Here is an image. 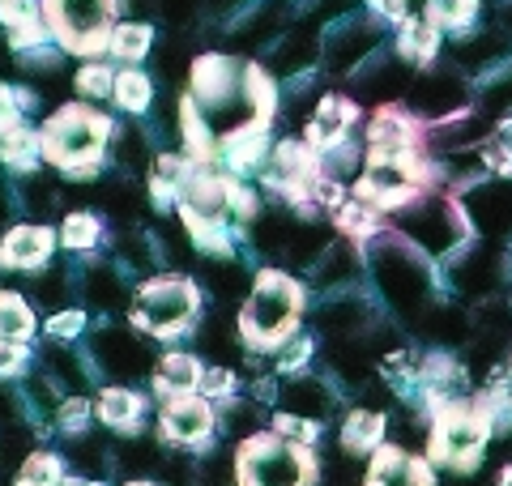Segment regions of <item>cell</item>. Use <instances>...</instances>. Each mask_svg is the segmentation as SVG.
<instances>
[{"label": "cell", "instance_id": "6da1fadb", "mask_svg": "<svg viewBox=\"0 0 512 486\" xmlns=\"http://www.w3.org/2000/svg\"><path fill=\"white\" fill-rule=\"evenodd\" d=\"M188 81H192V107L201 111L205 128L218 141L244 124H269L278 107L269 73L235 56H201L192 64Z\"/></svg>", "mask_w": 512, "mask_h": 486}, {"label": "cell", "instance_id": "7a4b0ae2", "mask_svg": "<svg viewBox=\"0 0 512 486\" xmlns=\"http://www.w3.org/2000/svg\"><path fill=\"white\" fill-rule=\"evenodd\" d=\"M39 141H43V158L60 167L69 180H94L111 141V120L86 103H64L60 111L47 116Z\"/></svg>", "mask_w": 512, "mask_h": 486}, {"label": "cell", "instance_id": "3957f363", "mask_svg": "<svg viewBox=\"0 0 512 486\" xmlns=\"http://www.w3.org/2000/svg\"><path fill=\"white\" fill-rule=\"evenodd\" d=\"M367 269H372V282L380 290V299L389 303L397 316L419 320L431 307V265L410 239L372 235Z\"/></svg>", "mask_w": 512, "mask_h": 486}, {"label": "cell", "instance_id": "277c9868", "mask_svg": "<svg viewBox=\"0 0 512 486\" xmlns=\"http://www.w3.org/2000/svg\"><path fill=\"white\" fill-rule=\"evenodd\" d=\"M299 312H303L299 282L282 269H265L256 273L248 299L239 307V337L252 350H278L295 333Z\"/></svg>", "mask_w": 512, "mask_h": 486}, {"label": "cell", "instance_id": "5b68a950", "mask_svg": "<svg viewBox=\"0 0 512 486\" xmlns=\"http://www.w3.org/2000/svg\"><path fill=\"white\" fill-rule=\"evenodd\" d=\"M491 410H495L491 397H478V401L444 405L440 414H431L427 457L453 469V474H474L491 440Z\"/></svg>", "mask_w": 512, "mask_h": 486}, {"label": "cell", "instance_id": "8992f818", "mask_svg": "<svg viewBox=\"0 0 512 486\" xmlns=\"http://www.w3.org/2000/svg\"><path fill=\"white\" fill-rule=\"evenodd\" d=\"M316 478V452L278 431H256L235 452V486H316Z\"/></svg>", "mask_w": 512, "mask_h": 486}, {"label": "cell", "instance_id": "52a82bcc", "mask_svg": "<svg viewBox=\"0 0 512 486\" xmlns=\"http://www.w3.org/2000/svg\"><path fill=\"white\" fill-rule=\"evenodd\" d=\"M201 316V290L180 273H163V278H146L133 299V329L146 337H180L192 329V320Z\"/></svg>", "mask_w": 512, "mask_h": 486}, {"label": "cell", "instance_id": "ba28073f", "mask_svg": "<svg viewBox=\"0 0 512 486\" xmlns=\"http://www.w3.org/2000/svg\"><path fill=\"white\" fill-rule=\"evenodd\" d=\"M397 235L410 239L414 248L423 256H453L461 243L470 235V222H466V209L461 201H448V197H436V192H419L414 201H406L397 209Z\"/></svg>", "mask_w": 512, "mask_h": 486}, {"label": "cell", "instance_id": "9c48e42d", "mask_svg": "<svg viewBox=\"0 0 512 486\" xmlns=\"http://www.w3.org/2000/svg\"><path fill=\"white\" fill-rule=\"evenodd\" d=\"M120 9L124 0H43V22L60 52L94 56L107 47Z\"/></svg>", "mask_w": 512, "mask_h": 486}, {"label": "cell", "instance_id": "30bf717a", "mask_svg": "<svg viewBox=\"0 0 512 486\" xmlns=\"http://www.w3.org/2000/svg\"><path fill=\"white\" fill-rule=\"evenodd\" d=\"M431 167L414 154V145H397V150H372L363 162L359 197L376 209H402L406 201L419 197V184H427Z\"/></svg>", "mask_w": 512, "mask_h": 486}, {"label": "cell", "instance_id": "8fae6325", "mask_svg": "<svg viewBox=\"0 0 512 486\" xmlns=\"http://www.w3.org/2000/svg\"><path fill=\"white\" fill-rule=\"evenodd\" d=\"M86 354H90V367L99 371V376H111L116 384L154 376L150 342L133 324H99V329L86 337Z\"/></svg>", "mask_w": 512, "mask_h": 486}, {"label": "cell", "instance_id": "7c38bea8", "mask_svg": "<svg viewBox=\"0 0 512 486\" xmlns=\"http://www.w3.org/2000/svg\"><path fill=\"white\" fill-rule=\"evenodd\" d=\"M380 43H384V22L350 13V18L325 30V39H320V64L329 73H359L380 52Z\"/></svg>", "mask_w": 512, "mask_h": 486}, {"label": "cell", "instance_id": "4fadbf2b", "mask_svg": "<svg viewBox=\"0 0 512 486\" xmlns=\"http://www.w3.org/2000/svg\"><path fill=\"white\" fill-rule=\"evenodd\" d=\"M448 265H453V286L478 303L495 299V290L504 286V261H500V252H495V243H474V248L461 243V248L448 256Z\"/></svg>", "mask_w": 512, "mask_h": 486}, {"label": "cell", "instance_id": "5bb4252c", "mask_svg": "<svg viewBox=\"0 0 512 486\" xmlns=\"http://www.w3.org/2000/svg\"><path fill=\"white\" fill-rule=\"evenodd\" d=\"M158 427H163V440L167 444H180V448H205L214 440V410L210 401L197 397V393H184V397H167L163 414H158Z\"/></svg>", "mask_w": 512, "mask_h": 486}, {"label": "cell", "instance_id": "9a60e30c", "mask_svg": "<svg viewBox=\"0 0 512 486\" xmlns=\"http://www.w3.org/2000/svg\"><path fill=\"white\" fill-rule=\"evenodd\" d=\"M512 56V35L504 26H470L466 35H457L453 47V69L457 73H478V77H491L500 73Z\"/></svg>", "mask_w": 512, "mask_h": 486}, {"label": "cell", "instance_id": "2e32d148", "mask_svg": "<svg viewBox=\"0 0 512 486\" xmlns=\"http://www.w3.org/2000/svg\"><path fill=\"white\" fill-rule=\"evenodd\" d=\"M461 209H466V222L478 235H487L491 243L512 239V188L508 184H474L461 197Z\"/></svg>", "mask_w": 512, "mask_h": 486}, {"label": "cell", "instance_id": "e0dca14e", "mask_svg": "<svg viewBox=\"0 0 512 486\" xmlns=\"http://www.w3.org/2000/svg\"><path fill=\"white\" fill-rule=\"evenodd\" d=\"M56 252V235L43 222H18L0 235V269L39 273Z\"/></svg>", "mask_w": 512, "mask_h": 486}, {"label": "cell", "instance_id": "ac0fdd59", "mask_svg": "<svg viewBox=\"0 0 512 486\" xmlns=\"http://www.w3.org/2000/svg\"><path fill=\"white\" fill-rule=\"evenodd\" d=\"M372 324H376V307L359 286L325 295V303L316 307V329L329 337H363Z\"/></svg>", "mask_w": 512, "mask_h": 486}, {"label": "cell", "instance_id": "d6986e66", "mask_svg": "<svg viewBox=\"0 0 512 486\" xmlns=\"http://www.w3.org/2000/svg\"><path fill=\"white\" fill-rule=\"evenodd\" d=\"M363 486H436L431 474V461L414 457L402 444H380L372 452V465H367Z\"/></svg>", "mask_w": 512, "mask_h": 486}, {"label": "cell", "instance_id": "ffe728a7", "mask_svg": "<svg viewBox=\"0 0 512 486\" xmlns=\"http://www.w3.org/2000/svg\"><path fill=\"white\" fill-rule=\"evenodd\" d=\"M461 107H466V77H461L453 64L427 73L419 86H410V111L414 116L444 120V116H453V111H461Z\"/></svg>", "mask_w": 512, "mask_h": 486}, {"label": "cell", "instance_id": "44dd1931", "mask_svg": "<svg viewBox=\"0 0 512 486\" xmlns=\"http://www.w3.org/2000/svg\"><path fill=\"white\" fill-rule=\"evenodd\" d=\"M372 342L367 337H329V350H325V367H329V380L342 384V388H359L367 376H372Z\"/></svg>", "mask_w": 512, "mask_h": 486}, {"label": "cell", "instance_id": "7402d4cb", "mask_svg": "<svg viewBox=\"0 0 512 486\" xmlns=\"http://www.w3.org/2000/svg\"><path fill=\"white\" fill-rule=\"evenodd\" d=\"M363 278V256L350 243H329L325 256L312 265V290L320 295H338V290H355Z\"/></svg>", "mask_w": 512, "mask_h": 486}, {"label": "cell", "instance_id": "603a6c76", "mask_svg": "<svg viewBox=\"0 0 512 486\" xmlns=\"http://www.w3.org/2000/svg\"><path fill=\"white\" fill-rule=\"evenodd\" d=\"M124 278H128V273H124L116 261H90L82 273H77V290L86 295L90 307H99V312H111V307H120V303L128 299Z\"/></svg>", "mask_w": 512, "mask_h": 486}, {"label": "cell", "instance_id": "cb8c5ba5", "mask_svg": "<svg viewBox=\"0 0 512 486\" xmlns=\"http://www.w3.org/2000/svg\"><path fill=\"white\" fill-rule=\"evenodd\" d=\"M218 154L231 171H256L269 158V124H244L218 141Z\"/></svg>", "mask_w": 512, "mask_h": 486}, {"label": "cell", "instance_id": "d4e9b609", "mask_svg": "<svg viewBox=\"0 0 512 486\" xmlns=\"http://www.w3.org/2000/svg\"><path fill=\"white\" fill-rule=\"evenodd\" d=\"M282 401L291 414H303V418H316V423H325V418L333 414V384H325V376H299L282 388Z\"/></svg>", "mask_w": 512, "mask_h": 486}, {"label": "cell", "instance_id": "484cf974", "mask_svg": "<svg viewBox=\"0 0 512 486\" xmlns=\"http://www.w3.org/2000/svg\"><path fill=\"white\" fill-rule=\"evenodd\" d=\"M320 60V39L312 30H295V35H278V43L269 47V69L282 77L312 73V64Z\"/></svg>", "mask_w": 512, "mask_h": 486}, {"label": "cell", "instance_id": "4316f807", "mask_svg": "<svg viewBox=\"0 0 512 486\" xmlns=\"http://www.w3.org/2000/svg\"><path fill=\"white\" fill-rule=\"evenodd\" d=\"M359 111L350 99H338V94H325L316 107H312V141L325 150V145L350 137V128H355Z\"/></svg>", "mask_w": 512, "mask_h": 486}, {"label": "cell", "instance_id": "83f0119b", "mask_svg": "<svg viewBox=\"0 0 512 486\" xmlns=\"http://www.w3.org/2000/svg\"><path fill=\"white\" fill-rule=\"evenodd\" d=\"M141 414H146V401H141V393H133L128 384L103 388V397H99V418H103L111 431L141 435Z\"/></svg>", "mask_w": 512, "mask_h": 486}, {"label": "cell", "instance_id": "f1b7e54d", "mask_svg": "<svg viewBox=\"0 0 512 486\" xmlns=\"http://www.w3.org/2000/svg\"><path fill=\"white\" fill-rule=\"evenodd\" d=\"M197 380H201V359L197 354H163L154 367V388L158 397H184V393H197Z\"/></svg>", "mask_w": 512, "mask_h": 486}, {"label": "cell", "instance_id": "f546056e", "mask_svg": "<svg viewBox=\"0 0 512 486\" xmlns=\"http://www.w3.org/2000/svg\"><path fill=\"white\" fill-rule=\"evenodd\" d=\"M384 418L380 410H372V405H359V410L346 414L342 423V448L350 452V457H363V452H376L380 440H384Z\"/></svg>", "mask_w": 512, "mask_h": 486}, {"label": "cell", "instance_id": "4dcf8cb0", "mask_svg": "<svg viewBox=\"0 0 512 486\" xmlns=\"http://www.w3.org/2000/svg\"><path fill=\"white\" fill-rule=\"evenodd\" d=\"M43 371L60 388H73V393H77V388H86L90 363L73 350V342H56V337H47V346H43Z\"/></svg>", "mask_w": 512, "mask_h": 486}, {"label": "cell", "instance_id": "1f68e13d", "mask_svg": "<svg viewBox=\"0 0 512 486\" xmlns=\"http://www.w3.org/2000/svg\"><path fill=\"white\" fill-rule=\"evenodd\" d=\"M205 290L227 307V303H239V299H248V290H252V278H248V269L235 261V256H218V261L205 265Z\"/></svg>", "mask_w": 512, "mask_h": 486}, {"label": "cell", "instance_id": "d6a6232c", "mask_svg": "<svg viewBox=\"0 0 512 486\" xmlns=\"http://www.w3.org/2000/svg\"><path fill=\"white\" fill-rule=\"evenodd\" d=\"M436 47H440V26L431 18H406L402 30H397V56L406 64L436 60Z\"/></svg>", "mask_w": 512, "mask_h": 486}, {"label": "cell", "instance_id": "836d02e7", "mask_svg": "<svg viewBox=\"0 0 512 486\" xmlns=\"http://www.w3.org/2000/svg\"><path fill=\"white\" fill-rule=\"evenodd\" d=\"M111 158H116L124 171L150 167V162H154V154H150V128H141V124H111Z\"/></svg>", "mask_w": 512, "mask_h": 486}, {"label": "cell", "instance_id": "e575fe53", "mask_svg": "<svg viewBox=\"0 0 512 486\" xmlns=\"http://www.w3.org/2000/svg\"><path fill=\"white\" fill-rule=\"evenodd\" d=\"M39 158H43V141H39L35 128L13 124L0 133V162H5L9 171H35Z\"/></svg>", "mask_w": 512, "mask_h": 486}, {"label": "cell", "instance_id": "d590c367", "mask_svg": "<svg viewBox=\"0 0 512 486\" xmlns=\"http://www.w3.org/2000/svg\"><path fill=\"white\" fill-rule=\"evenodd\" d=\"M367 141L372 150H397V145H414V116L402 107H380L376 120L367 124Z\"/></svg>", "mask_w": 512, "mask_h": 486}, {"label": "cell", "instance_id": "8d00e7d4", "mask_svg": "<svg viewBox=\"0 0 512 486\" xmlns=\"http://www.w3.org/2000/svg\"><path fill=\"white\" fill-rule=\"evenodd\" d=\"M188 175H192V162L184 154H154L150 162V192H154V201H171V197H180L184 184H188Z\"/></svg>", "mask_w": 512, "mask_h": 486}, {"label": "cell", "instance_id": "74e56055", "mask_svg": "<svg viewBox=\"0 0 512 486\" xmlns=\"http://www.w3.org/2000/svg\"><path fill=\"white\" fill-rule=\"evenodd\" d=\"M13 201H18L22 214L43 218V214H52V205L60 201V192H56V184L47 180V175H39V171H18V184H13Z\"/></svg>", "mask_w": 512, "mask_h": 486}, {"label": "cell", "instance_id": "f35d334b", "mask_svg": "<svg viewBox=\"0 0 512 486\" xmlns=\"http://www.w3.org/2000/svg\"><path fill=\"white\" fill-rule=\"evenodd\" d=\"M107 52L124 64H141L154 52V26L150 22H120L107 39Z\"/></svg>", "mask_w": 512, "mask_h": 486}, {"label": "cell", "instance_id": "ab89813d", "mask_svg": "<svg viewBox=\"0 0 512 486\" xmlns=\"http://www.w3.org/2000/svg\"><path fill=\"white\" fill-rule=\"evenodd\" d=\"M111 99H116L128 116H146V111L154 107V77L141 73L137 64H128V69H120V77H116Z\"/></svg>", "mask_w": 512, "mask_h": 486}, {"label": "cell", "instance_id": "60d3db41", "mask_svg": "<svg viewBox=\"0 0 512 486\" xmlns=\"http://www.w3.org/2000/svg\"><path fill=\"white\" fill-rule=\"evenodd\" d=\"M256 226H252V248L256 252H265V256H278L282 248H286V239H291V231H295V218L286 214V209H256V218H252Z\"/></svg>", "mask_w": 512, "mask_h": 486}, {"label": "cell", "instance_id": "b9f144b4", "mask_svg": "<svg viewBox=\"0 0 512 486\" xmlns=\"http://www.w3.org/2000/svg\"><path fill=\"white\" fill-rule=\"evenodd\" d=\"M35 333V312L18 290H0V342H30Z\"/></svg>", "mask_w": 512, "mask_h": 486}, {"label": "cell", "instance_id": "7bdbcfd3", "mask_svg": "<svg viewBox=\"0 0 512 486\" xmlns=\"http://www.w3.org/2000/svg\"><path fill=\"white\" fill-rule=\"evenodd\" d=\"M103 239V222L99 214H86V209H73L69 218H64V231H60V243L69 252H94Z\"/></svg>", "mask_w": 512, "mask_h": 486}, {"label": "cell", "instance_id": "ee69618b", "mask_svg": "<svg viewBox=\"0 0 512 486\" xmlns=\"http://www.w3.org/2000/svg\"><path fill=\"white\" fill-rule=\"evenodd\" d=\"M427 18L440 30H453V35H466L478 18V0H427Z\"/></svg>", "mask_w": 512, "mask_h": 486}, {"label": "cell", "instance_id": "f6af8a7d", "mask_svg": "<svg viewBox=\"0 0 512 486\" xmlns=\"http://www.w3.org/2000/svg\"><path fill=\"white\" fill-rule=\"evenodd\" d=\"M60 478H64V457H56V452H26L13 486H56Z\"/></svg>", "mask_w": 512, "mask_h": 486}, {"label": "cell", "instance_id": "bcb514c9", "mask_svg": "<svg viewBox=\"0 0 512 486\" xmlns=\"http://www.w3.org/2000/svg\"><path fill=\"white\" fill-rule=\"evenodd\" d=\"M69 461L77 465V474L82 478H94L99 482L103 478V469H107V452H103V444L94 440V435H69Z\"/></svg>", "mask_w": 512, "mask_h": 486}, {"label": "cell", "instance_id": "7dc6e473", "mask_svg": "<svg viewBox=\"0 0 512 486\" xmlns=\"http://www.w3.org/2000/svg\"><path fill=\"white\" fill-rule=\"evenodd\" d=\"M154 56V64H158V77L163 81H188L192 77V52H188V43L184 39H167L158 52H150Z\"/></svg>", "mask_w": 512, "mask_h": 486}, {"label": "cell", "instance_id": "c3c4849f", "mask_svg": "<svg viewBox=\"0 0 512 486\" xmlns=\"http://www.w3.org/2000/svg\"><path fill=\"white\" fill-rule=\"evenodd\" d=\"M338 226H342V235L346 239H372L380 231V222H376V205H342L338 209Z\"/></svg>", "mask_w": 512, "mask_h": 486}, {"label": "cell", "instance_id": "681fc988", "mask_svg": "<svg viewBox=\"0 0 512 486\" xmlns=\"http://www.w3.org/2000/svg\"><path fill=\"white\" fill-rule=\"evenodd\" d=\"M52 423H56L60 435H82L90 427V401L82 393H69V397L60 401V410H56Z\"/></svg>", "mask_w": 512, "mask_h": 486}, {"label": "cell", "instance_id": "f907efd6", "mask_svg": "<svg viewBox=\"0 0 512 486\" xmlns=\"http://www.w3.org/2000/svg\"><path fill=\"white\" fill-rule=\"evenodd\" d=\"M274 431L282 435V440H291V444H316L320 440V423L316 418H303V414H291V410H282L274 418Z\"/></svg>", "mask_w": 512, "mask_h": 486}, {"label": "cell", "instance_id": "816d5d0a", "mask_svg": "<svg viewBox=\"0 0 512 486\" xmlns=\"http://www.w3.org/2000/svg\"><path fill=\"white\" fill-rule=\"evenodd\" d=\"M308 359H312V337H303V333H291L278 346V371L282 376H299V371L308 367Z\"/></svg>", "mask_w": 512, "mask_h": 486}, {"label": "cell", "instance_id": "f5cc1de1", "mask_svg": "<svg viewBox=\"0 0 512 486\" xmlns=\"http://www.w3.org/2000/svg\"><path fill=\"white\" fill-rule=\"evenodd\" d=\"M86 312H77V307H64V312H52L47 316V337H56V342H77V337H86Z\"/></svg>", "mask_w": 512, "mask_h": 486}, {"label": "cell", "instance_id": "db71d44e", "mask_svg": "<svg viewBox=\"0 0 512 486\" xmlns=\"http://www.w3.org/2000/svg\"><path fill=\"white\" fill-rule=\"evenodd\" d=\"M77 90H82V99H107V94L116 90V73H111L107 64H86V69L77 73Z\"/></svg>", "mask_w": 512, "mask_h": 486}, {"label": "cell", "instance_id": "11a10c76", "mask_svg": "<svg viewBox=\"0 0 512 486\" xmlns=\"http://www.w3.org/2000/svg\"><path fill=\"white\" fill-rule=\"evenodd\" d=\"M231 388H235V376H231V367L227 363H214V367H201V380H197V393L205 401H222V397H231Z\"/></svg>", "mask_w": 512, "mask_h": 486}, {"label": "cell", "instance_id": "9f6ffc18", "mask_svg": "<svg viewBox=\"0 0 512 486\" xmlns=\"http://www.w3.org/2000/svg\"><path fill=\"white\" fill-rule=\"evenodd\" d=\"M43 18V0H0V22L9 30H18L26 22H39Z\"/></svg>", "mask_w": 512, "mask_h": 486}, {"label": "cell", "instance_id": "6f0895ef", "mask_svg": "<svg viewBox=\"0 0 512 486\" xmlns=\"http://www.w3.org/2000/svg\"><path fill=\"white\" fill-rule=\"evenodd\" d=\"M201 9H205V0H158V13H163L175 30H184V26L197 22Z\"/></svg>", "mask_w": 512, "mask_h": 486}, {"label": "cell", "instance_id": "680465c9", "mask_svg": "<svg viewBox=\"0 0 512 486\" xmlns=\"http://www.w3.org/2000/svg\"><path fill=\"white\" fill-rule=\"evenodd\" d=\"M26 342H0V380H9V376H22L26 371Z\"/></svg>", "mask_w": 512, "mask_h": 486}, {"label": "cell", "instance_id": "91938a15", "mask_svg": "<svg viewBox=\"0 0 512 486\" xmlns=\"http://www.w3.org/2000/svg\"><path fill=\"white\" fill-rule=\"evenodd\" d=\"M13 124H22V90H13L0 81V133Z\"/></svg>", "mask_w": 512, "mask_h": 486}, {"label": "cell", "instance_id": "94428289", "mask_svg": "<svg viewBox=\"0 0 512 486\" xmlns=\"http://www.w3.org/2000/svg\"><path fill=\"white\" fill-rule=\"evenodd\" d=\"M18 414H26L22 393H13V388L0 384V427H13V423H18Z\"/></svg>", "mask_w": 512, "mask_h": 486}, {"label": "cell", "instance_id": "6125c7cd", "mask_svg": "<svg viewBox=\"0 0 512 486\" xmlns=\"http://www.w3.org/2000/svg\"><path fill=\"white\" fill-rule=\"evenodd\" d=\"M406 5H410V0H372V18L402 26L406 22Z\"/></svg>", "mask_w": 512, "mask_h": 486}, {"label": "cell", "instance_id": "be15d7a7", "mask_svg": "<svg viewBox=\"0 0 512 486\" xmlns=\"http://www.w3.org/2000/svg\"><path fill=\"white\" fill-rule=\"evenodd\" d=\"M9 205H13V197H9V188L0 184V226H5V218H9Z\"/></svg>", "mask_w": 512, "mask_h": 486}, {"label": "cell", "instance_id": "e7e4bbea", "mask_svg": "<svg viewBox=\"0 0 512 486\" xmlns=\"http://www.w3.org/2000/svg\"><path fill=\"white\" fill-rule=\"evenodd\" d=\"M500 26L508 30V35H512V0H508V5H504V18H500Z\"/></svg>", "mask_w": 512, "mask_h": 486}, {"label": "cell", "instance_id": "03108f58", "mask_svg": "<svg viewBox=\"0 0 512 486\" xmlns=\"http://www.w3.org/2000/svg\"><path fill=\"white\" fill-rule=\"evenodd\" d=\"M500 486H512V465H508L504 474H500Z\"/></svg>", "mask_w": 512, "mask_h": 486}, {"label": "cell", "instance_id": "003e7915", "mask_svg": "<svg viewBox=\"0 0 512 486\" xmlns=\"http://www.w3.org/2000/svg\"><path fill=\"white\" fill-rule=\"evenodd\" d=\"M124 486H158V482H146V478H133V482H124Z\"/></svg>", "mask_w": 512, "mask_h": 486}]
</instances>
